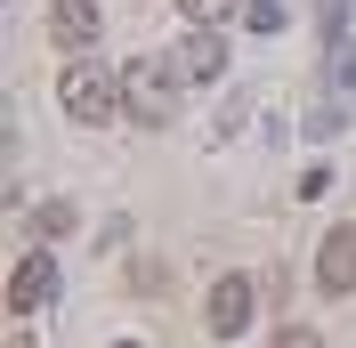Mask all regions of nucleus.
<instances>
[{"label":"nucleus","mask_w":356,"mask_h":348,"mask_svg":"<svg viewBox=\"0 0 356 348\" xmlns=\"http://www.w3.org/2000/svg\"><path fill=\"white\" fill-rule=\"evenodd\" d=\"M284 17H291L284 0H243V24H251V33H284Z\"/></svg>","instance_id":"1a4fd4ad"},{"label":"nucleus","mask_w":356,"mask_h":348,"mask_svg":"<svg viewBox=\"0 0 356 348\" xmlns=\"http://www.w3.org/2000/svg\"><path fill=\"white\" fill-rule=\"evenodd\" d=\"M170 57H138L130 73H122V97H130V113L138 122H146V130H162V122H170Z\"/></svg>","instance_id":"f03ea898"},{"label":"nucleus","mask_w":356,"mask_h":348,"mask_svg":"<svg viewBox=\"0 0 356 348\" xmlns=\"http://www.w3.org/2000/svg\"><path fill=\"white\" fill-rule=\"evenodd\" d=\"M73 227V203H41V211H33V243H57Z\"/></svg>","instance_id":"6e6552de"},{"label":"nucleus","mask_w":356,"mask_h":348,"mask_svg":"<svg viewBox=\"0 0 356 348\" xmlns=\"http://www.w3.org/2000/svg\"><path fill=\"white\" fill-rule=\"evenodd\" d=\"M49 300H57V251L33 243V251L17 260V276H8V308H17V316H41Z\"/></svg>","instance_id":"7ed1b4c3"},{"label":"nucleus","mask_w":356,"mask_h":348,"mask_svg":"<svg viewBox=\"0 0 356 348\" xmlns=\"http://www.w3.org/2000/svg\"><path fill=\"white\" fill-rule=\"evenodd\" d=\"M113 348H138V340H113Z\"/></svg>","instance_id":"f8f14e48"},{"label":"nucleus","mask_w":356,"mask_h":348,"mask_svg":"<svg viewBox=\"0 0 356 348\" xmlns=\"http://www.w3.org/2000/svg\"><path fill=\"white\" fill-rule=\"evenodd\" d=\"M57 97H65V113L81 122V130H106L113 113L130 106V97H122V81H113L106 65H89V57H73V65H65V81H57Z\"/></svg>","instance_id":"f257e3e1"},{"label":"nucleus","mask_w":356,"mask_h":348,"mask_svg":"<svg viewBox=\"0 0 356 348\" xmlns=\"http://www.w3.org/2000/svg\"><path fill=\"white\" fill-rule=\"evenodd\" d=\"M275 348H324V340H316V332H300V324H291V332H275Z\"/></svg>","instance_id":"9b49d317"},{"label":"nucleus","mask_w":356,"mask_h":348,"mask_svg":"<svg viewBox=\"0 0 356 348\" xmlns=\"http://www.w3.org/2000/svg\"><path fill=\"white\" fill-rule=\"evenodd\" d=\"M316 292L324 300H348L356 292V227H332V235L316 243Z\"/></svg>","instance_id":"39448f33"},{"label":"nucleus","mask_w":356,"mask_h":348,"mask_svg":"<svg viewBox=\"0 0 356 348\" xmlns=\"http://www.w3.org/2000/svg\"><path fill=\"white\" fill-rule=\"evenodd\" d=\"M235 8H243V0H178L186 24H219V17H235Z\"/></svg>","instance_id":"9d476101"},{"label":"nucleus","mask_w":356,"mask_h":348,"mask_svg":"<svg viewBox=\"0 0 356 348\" xmlns=\"http://www.w3.org/2000/svg\"><path fill=\"white\" fill-rule=\"evenodd\" d=\"M97 33H106V24H97V8H89V0H57V8H49V41L73 49V57H89V49H97Z\"/></svg>","instance_id":"0eeeda50"},{"label":"nucleus","mask_w":356,"mask_h":348,"mask_svg":"<svg viewBox=\"0 0 356 348\" xmlns=\"http://www.w3.org/2000/svg\"><path fill=\"white\" fill-rule=\"evenodd\" d=\"M170 73H178V81H219V73H227V41H219V24H186V41H178L170 49Z\"/></svg>","instance_id":"20e7f679"},{"label":"nucleus","mask_w":356,"mask_h":348,"mask_svg":"<svg viewBox=\"0 0 356 348\" xmlns=\"http://www.w3.org/2000/svg\"><path fill=\"white\" fill-rule=\"evenodd\" d=\"M251 300H259L251 276H219V283H211V308H202L211 332H219V340H243V332H251Z\"/></svg>","instance_id":"423d86ee"}]
</instances>
